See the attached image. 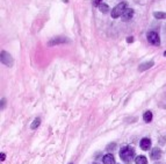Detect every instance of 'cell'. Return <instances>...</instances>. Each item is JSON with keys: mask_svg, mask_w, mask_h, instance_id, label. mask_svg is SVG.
Listing matches in <instances>:
<instances>
[{"mask_svg": "<svg viewBox=\"0 0 166 164\" xmlns=\"http://www.w3.org/2000/svg\"><path fill=\"white\" fill-rule=\"evenodd\" d=\"M120 157L123 162L126 163H130L134 158H135V151L130 145H126L123 148H121L120 150Z\"/></svg>", "mask_w": 166, "mask_h": 164, "instance_id": "1", "label": "cell"}, {"mask_svg": "<svg viewBox=\"0 0 166 164\" xmlns=\"http://www.w3.org/2000/svg\"><path fill=\"white\" fill-rule=\"evenodd\" d=\"M127 6H128V4L127 3H120L116 7H114L113 10H112V12H110V15H112V18L113 19H117V18H121L122 17V14L124 13V11L127 10Z\"/></svg>", "mask_w": 166, "mask_h": 164, "instance_id": "2", "label": "cell"}, {"mask_svg": "<svg viewBox=\"0 0 166 164\" xmlns=\"http://www.w3.org/2000/svg\"><path fill=\"white\" fill-rule=\"evenodd\" d=\"M67 43H71V40L67 39L66 36H56L54 39H51L49 42H48V45L52 47V45H57V44H67Z\"/></svg>", "mask_w": 166, "mask_h": 164, "instance_id": "3", "label": "cell"}, {"mask_svg": "<svg viewBox=\"0 0 166 164\" xmlns=\"http://www.w3.org/2000/svg\"><path fill=\"white\" fill-rule=\"evenodd\" d=\"M0 61H1L3 64L7 65V66H10V68H12V66H13V63H14L13 57H12L7 51H5V50H3L1 54H0Z\"/></svg>", "mask_w": 166, "mask_h": 164, "instance_id": "4", "label": "cell"}, {"mask_svg": "<svg viewBox=\"0 0 166 164\" xmlns=\"http://www.w3.org/2000/svg\"><path fill=\"white\" fill-rule=\"evenodd\" d=\"M146 37H147L149 43H151L153 45H159L160 44V39H159V35H158L157 32H149Z\"/></svg>", "mask_w": 166, "mask_h": 164, "instance_id": "5", "label": "cell"}, {"mask_svg": "<svg viewBox=\"0 0 166 164\" xmlns=\"http://www.w3.org/2000/svg\"><path fill=\"white\" fill-rule=\"evenodd\" d=\"M134 14H135V12H134V10H132V8H127V10L124 11V13L122 14L121 19H122L123 21H129L130 19H132Z\"/></svg>", "mask_w": 166, "mask_h": 164, "instance_id": "6", "label": "cell"}, {"mask_svg": "<svg viewBox=\"0 0 166 164\" xmlns=\"http://www.w3.org/2000/svg\"><path fill=\"white\" fill-rule=\"evenodd\" d=\"M153 66V61H149V62H145V63H142L139 66H138V71L143 72V71H146L149 70L150 68Z\"/></svg>", "mask_w": 166, "mask_h": 164, "instance_id": "7", "label": "cell"}, {"mask_svg": "<svg viewBox=\"0 0 166 164\" xmlns=\"http://www.w3.org/2000/svg\"><path fill=\"white\" fill-rule=\"evenodd\" d=\"M139 145L143 150H149L150 147H151V141L149 139H142L141 142H139Z\"/></svg>", "mask_w": 166, "mask_h": 164, "instance_id": "8", "label": "cell"}, {"mask_svg": "<svg viewBox=\"0 0 166 164\" xmlns=\"http://www.w3.org/2000/svg\"><path fill=\"white\" fill-rule=\"evenodd\" d=\"M161 157V150L159 148H153V150L151 151V158L153 161H157Z\"/></svg>", "mask_w": 166, "mask_h": 164, "instance_id": "9", "label": "cell"}, {"mask_svg": "<svg viewBox=\"0 0 166 164\" xmlns=\"http://www.w3.org/2000/svg\"><path fill=\"white\" fill-rule=\"evenodd\" d=\"M102 162H104V164H115V159H114V156L112 154L105 155L102 158Z\"/></svg>", "mask_w": 166, "mask_h": 164, "instance_id": "10", "label": "cell"}, {"mask_svg": "<svg viewBox=\"0 0 166 164\" xmlns=\"http://www.w3.org/2000/svg\"><path fill=\"white\" fill-rule=\"evenodd\" d=\"M143 120L145 121V122H151V120H152V113L150 112V111H146L145 113H144V115H143Z\"/></svg>", "mask_w": 166, "mask_h": 164, "instance_id": "11", "label": "cell"}, {"mask_svg": "<svg viewBox=\"0 0 166 164\" xmlns=\"http://www.w3.org/2000/svg\"><path fill=\"white\" fill-rule=\"evenodd\" d=\"M99 10H100V12H101V13H105V14H106V13H108V12L110 11L109 6H108L107 4H104V3L99 6Z\"/></svg>", "mask_w": 166, "mask_h": 164, "instance_id": "12", "label": "cell"}, {"mask_svg": "<svg viewBox=\"0 0 166 164\" xmlns=\"http://www.w3.org/2000/svg\"><path fill=\"white\" fill-rule=\"evenodd\" d=\"M153 17L158 20H161V19H166V13L165 12H154L153 13Z\"/></svg>", "mask_w": 166, "mask_h": 164, "instance_id": "13", "label": "cell"}, {"mask_svg": "<svg viewBox=\"0 0 166 164\" xmlns=\"http://www.w3.org/2000/svg\"><path fill=\"white\" fill-rule=\"evenodd\" d=\"M136 164H147V159L144 156H138L136 157Z\"/></svg>", "mask_w": 166, "mask_h": 164, "instance_id": "14", "label": "cell"}, {"mask_svg": "<svg viewBox=\"0 0 166 164\" xmlns=\"http://www.w3.org/2000/svg\"><path fill=\"white\" fill-rule=\"evenodd\" d=\"M40 123H41V118H36L33 122H32V125H30V128L32 129H36L38 126H40Z\"/></svg>", "mask_w": 166, "mask_h": 164, "instance_id": "15", "label": "cell"}, {"mask_svg": "<svg viewBox=\"0 0 166 164\" xmlns=\"http://www.w3.org/2000/svg\"><path fill=\"white\" fill-rule=\"evenodd\" d=\"M102 0H92V4H93V6H95V7H99L102 3Z\"/></svg>", "mask_w": 166, "mask_h": 164, "instance_id": "16", "label": "cell"}, {"mask_svg": "<svg viewBox=\"0 0 166 164\" xmlns=\"http://www.w3.org/2000/svg\"><path fill=\"white\" fill-rule=\"evenodd\" d=\"M5 105H6V100H5V98H3V99H1V110H4Z\"/></svg>", "mask_w": 166, "mask_h": 164, "instance_id": "17", "label": "cell"}, {"mask_svg": "<svg viewBox=\"0 0 166 164\" xmlns=\"http://www.w3.org/2000/svg\"><path fill=\"white\" fill-rule=\"evenodd\" d=\"M0 155H1V162H4V161H5V158H6L5 154H4V152H1V154H0Z\"/></svg>", "mask_w": 166, "mask_h": 164, "instance_id": "18", "label": "cell"}, {"mask_svg": "<svg viewBox=\"0 0 166 164\" xmlns=\"http://www.w3.org/2000/svg\"><path fill=\"white\" fill-rule=\"evenodd\" d=\"M132 41H134V37H128V42H129V43H131Z\"/></svg>", "mask_w": 166, "mask_h": 164, "instance_id": "19", "label": "cell"}, {"mask_svg": "<svg viewBox=\"0 0 166 164\" xmlns=\"http://www.w3.org/2000/svg\"><path fill=\"white\" fill-rule=\"evenodd\" d=\"M164 56H166V51H165V52H164Z\"/></svg>", "mask_w": 166, "mask_h": 164, "instance_id": "20", "label": "cell"}, {"mask_svg": "<svg viewBox=\"0 0 166 164\" xmlns=\"http://www.w3.org/2000/svg\"><path fill=\"white\" fill-rule=\"evenodd\" d=\"M64 3H67V0H64Z\"/></svg>", "mask_w": 166, "mask_h": 164, "instance_id": "21", "label": "cell"}, {"mask_svg": "<svg viewBox=\"0 0 166 164\" xmlns=\"http://www.w3.org/2000/svg\"><path fill=\"white\" fill-rule=\"evenodd\" d=\"M156 164H160V163H156Z\"/></svg>", "mask_w": 166, "mask_h": 164, "instance_id": "22", "label": "cell"}, {"mask_svg": "<svg viewBox=\"0 0 166 164\" xmlns=\"http://www.w3.org/2000/svg\"><path fill=\"white\" fill-rule=\"evenodd\" d=\"M94 164H97V163H94Z\"/></svg>", "mask_w": 166, "mask_h": 164, "instance_id": "23", "label": "cell"}, {"mask_svg": "<svg viewBox=\"0 0 166 164\" xmlns=\"http://www.w3.org/2000/svg\"><path fill=\"white\" fill-rule=\"evenodd\" d=\"M70 164H72V163H70Z\"/></svg>", "mask_w": 166, "mask_h": 164, "instance_id": "24", "label": "cell"}]
</instances>
